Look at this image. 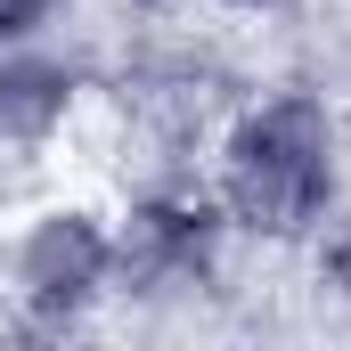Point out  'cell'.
I'll use <instances>...</instances> for the list:
<instances>
[{
  "label": "cell",
  "mask_w": 351,
  "mask_h": 351,
  "mask_svg": "<svg viewBox=\"0 0 351 351\" xmlns=\"http://www.w3.org/2000/svg\"><path fill=\"white\" fill-rule=\"evenodd\" d=\"M327 188H335V139L311 98H278L229 139V204L254 229H278V237L311 229Z\"/></svg>",
  "instance_id": "obj_1"
},
{
  "label": "cell",
  "mask_w": 351,
  "mask_h": 351,
  "mask_svg": "<svg viewBox=\"0 0 351 351\" xmlns=\"http://www.w3.org/2000/svg\"><path fill=\"white\" fill-rule=\"evenodd\" d=\"M49 16V0H0V33H33Z\"/></svg>",
  "instance_id": "obj_2"
}]
</instances>
